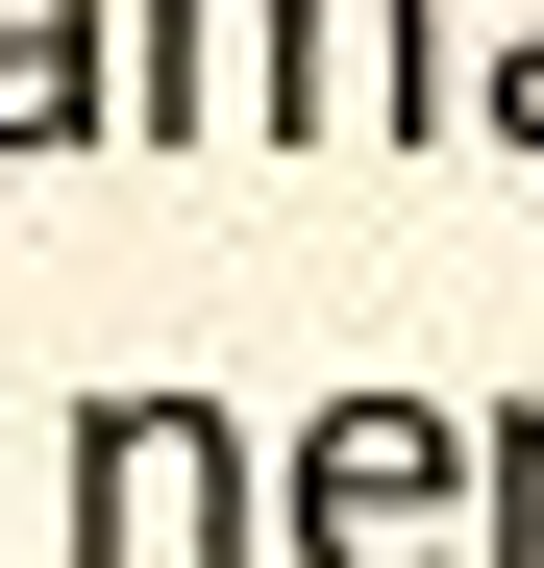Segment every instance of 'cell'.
<instances>
[{
    "label": "cell",
    "instance_id": "cell-2",
    "mask_svg": "<svg viewBox=\"0 0 544 568\" xmlns=\"http://www.w3.org/2000/svg\"><path fill=\"white\" fill-rule=\"evenodd\" d=\"M272 568H471V420L346 371V396L272 445Z\"/></svg>",
    "mask_w": 544,
    "mask_h": 568
},
{
    "label": "cell",
    "instance_id": "cell-6",
    "mask_svg": "<svg viewBox=\"0 0 544 568\" xmlns=\"http://www.w3.org/2000/svg\"><path fill=\"white\" fill-rule=\"evenodd\" d=\"M445 124L544 173V0H495V26H445Z\"/></svg>",
    "mask_w": 544,
    "mask_h": 568
},
{
    "label": "cell",
    "instance_id": "cell-5",
    "mask_svg": "<svg viewBox=\"0 0 544 568\" xmlns=\"http://www.w3.org/2000/svg\"><path fill=\"white\" fill-rule=\"evenodd\" d=\"M100 149V0H0V173Z\"/></svg>",
    "mask_w": 544,
    "mask_h": 568
},
{
    "label": "cell",
    "instance_id": "cell-3",
    "mask_svg": "<svg viewBox=\"0 0 544 568\" xmlns=\"http://www.w3.org/2000/svg\"><path fill=\"white\" fill-rule=\"evenodd\" d=\"M248 149H322V173L445 149V0H272V100H248Z\"/></svg>",
    "mask_w": 544,
    "mask_h": 568
},
{
    "label": "cell",
    "instance_id": "cell-1",
    "mask_svg": "<svg viewBox=\"0 0 544 568\" xmlns=\"http://www.w3.org/2000/svg\"><path fill=\"white\" fill-rule=\"evenodd\" d=\"M74 568H272V445L199 371H100L74 396Z\"/></svg>",
    "mask_w": 544,
    "mask_h": 568
},
{
    "label": "cell",
    "instance_id": "cell-8",
    "mask_svg": "<svg viewBox=\"0 0 544 568\" xmlns=\"http://www.w3.org/2000/svg\"><path fill=\"white\" fill-rule=\"evenodd\" d=\"M0 568H26V495H0Z\"/></svg>",
    "mask_w": 544,
    "mask_h": 568
},
{
    "label": "cell",
    "instance_id": "cell-4",
    "mask_svg": "<svg viewBox=\"0 0 544 568\" xmlns=\"http://www.w3.org/2000/svg\"><path fill=\"white\" fill-rule=\"evenodd\" d=\"M272 0H100V149H248Z\"/></svg>",
    "mask_w": 544,
    "mask_h": 568
},
{
    "label": "cell",
    "instance_id": "cell-7",
    "mask_svg": "<svg viewBox=\"0 0 544 568\" xmlns=\"http://www.w3.org/2000/svg\"><path fill=\"white\" fill-rule=\"evenodd\" d=\"M471 568H544V371L471 420Z\"/></svg>",
    "mask_w": 544,
    "mask_h": 568
}]
</instances>
